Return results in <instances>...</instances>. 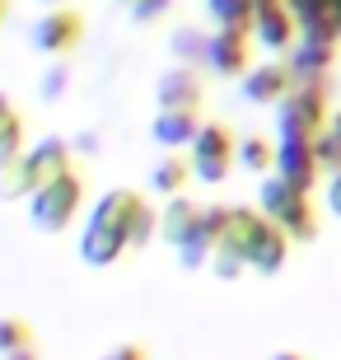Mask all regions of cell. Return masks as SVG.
Listing matches in <instances>:
<instances>
[{"label": "cell", "mask_w": 341, "mask_h": 360, "mask_svg": "<svg viewBox=\"0 0 341 360\" xmlns=\"http://www.w3.org/2000/svg\"><path fill=\"white\" fill-rule=\"evenodd\" d=\"M136 206H141V192H131V187H112V192H103V201H94L84 234H79L84 267H112L127 253V225H131Z\"/></svg>", "instance_id": "cell-1"}, {"label": "cell", "mask_w": 341, "mask_h": 360, "mask_svg": "<svg viewBox=\"0 0 341 360\" xmlns=\"http://www.w3.org/2000/svg\"><path fill=\"white\" fill-rule=\"evenodd\" d=\"M276 178H285L300 197H309L318 183V160H314V136L304 131L290 112H276Z\"/></svg>", "instance_id": "cell-2"}, {"label": "cell", "mask_w": 341, "mask_h": 360, "mask_svg": "<svg viewBox=\"0 0 341 360\" xmlns=\"http://www.w3.org/2000/svg\"><path fill=\"white\" fill-rule=\"evenodd\" d=\"M79 201H84V178L70 169V174L42 183L33 197H28V220L42 234H66V225L79 215Z\"/></svg>", "instance_id": "cell-3"}, {"label": "cell", "mask_w": 341, "mask_h": 360, "mask_svg": "<svg viewBox=\"0 0 341 360\" xmlns=\"http://www.w3.org/2000/svg\"><path fill=\"white\" fill-rule=\"evenodd\" d=\"M234 150H238V141L224 122H201L197 141H192V174L210 187L224 183L229 169H234Z\"/></svg>", "instance_id": "cell-4"}, {"label": "cell", "mask_w": 341, "mask_h": 360, "mask_svg": "<svg viewBox=\"0 0 341 360\" xmlns=\"http://www.w3.org/2000/svg\"><path fill=\"white\" fill-rule=\"evenodd\" d=\"M79 38H84V14H79L75 5H61V10L38 14V24L28 28V42H33L38 52H47L52 61H66V56L79 47Z\"/></svg>", "instance_id": "cell-5"}, {"label": "cell", "mask_w": 341, "mask_h": 360, "mask_svg": "<svg viewBox=\"0 0 341 360\" xmlns=\"http://www.w3.org/2000/svg\"><path fill=\"white\" fill-rule=\"evenodd\" d=\"M252 38L262 42L266 52H290L300 28L290 19L285 0H252Z\"/></svg>", "instance_id": "cell-6"}, {"label": "cell", "mask_w": 341, "mask_h": 360, "mask_svg": "<svg viewBox=\"0 0 341 360\" xmlns=\"http://www.w3.org/2000/svg\"><path fill=\"white\" fill-rule=\"evenodd\" d=\"M155 98H159V112H197V108H201V80H197V70L169 66L155 80Z\"/></svg>", "instance_id": "cell-7"}, {"label": "cell", "mask_w": 341, "mask_h": 360, "mask_svg": "<svg viewBox=\"0 0 341 360\" xmlns=\"http://www.w3.org/2000/svg\"><path fill=\"white\" fill-rule=\"evenodd\" d=\"M206 66L220 75V80H234V75H248V33L238 28H215L210 33V52H206Z\"/></svg>", "instance_id": "cell-8"}, {"label": "cell", "mask_w": 341, "mask_h": 360, "mask_svg": "<svg viewBox=\"0 0 341 360\" xmlns=\"http://www.w3.org/2000/svg\"><path fill=\"white\" fill-rule=\"evenodd\" d=\"M290 89H295V75H290L285 61H262L243 75V98L248 103H281Z\"/></svg>", "instance_id": "cell-9"}, {"label": "cell", "mask_w": 341, "mask_h": 360, "mask_svg": "<svg viewBox=\"0 0 341 360\" xmlns=\"http://www.w3.org/2000/svg\"><path fill=\"white\" fill-rule=\"evenodd\" d=\"M70 164H75V155H70L66 136H42L38 146L28 150V169H33L38 187L52 183V178H61V174H70Z\"/></svg>", "instance_id": "cell-10"}, {"label": "cell", "mask_w": 341, "mask_h": 360, "mask_svg": "<svg viewBox=\"0 0 341 360\" xmlns=\"http://www.w3.org/2000/svg\"><path fill=\"white\" fill-rule=\"evenodd\" d=\"M201 225V206L197 201H187V197H169V206L159 211V239L169 243L173 253L187 243V234Z\"/></svg>", "instance_id": "cell-11"}, {"label": "cell", "mask_w": 341, "mask_h": 360, "mask_svg": "<svg viewBox=\"0 0 341 360\" xmlns=\"http://www.w3.org/2000/svg\"><path fill=\"white\" fill-rule=\"evenodd\" d=\"M197 131H201L197 112H159L155 127H150V136H155L164 150H173V155H178V150H192Z\"/></svg>", "instance_id": "cell-12"}, {"label": "cell", "mask_w": 341, "mask_h": 360, "mask_svg": "<svg viewBox=\"0 0 341 360\" xmlns=\"http://www.w3.org/2000/svg\"><path fill=\"white\" fill-rule=\"evenodd\" d=\"M290 75H295V84L304 80H328V66H332V47H318V42H295L285 56Z\"/></svg>", "instance_id": "cell-13"}, {"label": "cell", "mask_w": 341, "mask_h": 360, "mask_svg": "<svg viewBox=\"0 0 341 360\" xmlns=\"http://www.w3.org/2000/svg\"><path fill=\"white\" fill-rule=\"evenodd\" d=\"M285 257H290V239L281 234L276 225L262 229V239L252 243V253H248V267L252 271H262V276H276V271L285 267Z\"/></svg>", "instance_id": "cell-14"}, {"label": "cell", "mask_w": 341, "mask_h": 360, "mask_svg": "<svg viewBox=\"0 0 341 360\" xmlns=\"http://www.w3.org/2000/svg\"><path fill=\"white\" fill-rule=\"evenodd\" d=\"M187 178H192V160H183V155H164L150 169V187H155L159 197H183Z\"/></svg>", "instance_id": "cell-15"}, {"label": "cell", "mask_w": 341, "mask_h": 360, "mask_svg": "<svg viewBox=\"0 0 341 360\" xmlns=\"http://www.w3.org/2000/svg\"><path fill=\"white\" fill-rule=\"evenodd\" d=\"M295 201H300V192H295L285 178H276V174H266L262 187H257V211H262L271 225H281V215H285Z\"/></svg>", "instance_id": "cell-16"}, {"label": "cell", "mask_w": 341, "mask_h": 360, "mask_svg": "<svg viewBox=\"0 0 341 360\" xmlns=\"http://www.w3.org/2000/svg\"><path fill=\"white\" fill-rule=\"evenodd\" d=\"M276 229H281L290 243H314L318 239V211H314V201L300 197L285 215H281V225H276Z\"/></svg>", "instance_id": "cell-17"}, {"label": "cell", "mask_w": 341, "mask_h": 360, "mask_svg": "<svg viewBox=\"0 0 341 360\" xmlns=\"http://www.w3.org/2000/svg\"><path fill=\"white\" fill-rule=\"evenodd\" d=\"M314 160H318V174H341V112H332L328 127L314 136Z\"/></svg>", "instance_id": "cell-18"}, {"label": "cell", "mask_w": 341, "mask_h": 360, "mask_svg": "<svg viewBox=\"0 0 341 360\" xmlns=\"http://www.w3.org/2000/svg\"><path fill=\"white\" fill-rule=\"evenodd\" d=\"M38 192V178L28 169V155L24 160H14L10 169H0V201H24Z\"/></svg>", "instance_id": "cell-19"}, {"label": "cell", "mask_w": 341, "mask_h": 360, "mask_svg": "<svg viewBox=\"0 0 341 360\" xmlns=\"http://www.w3.org/2000/svg\"><path fill=\"white\" fill-rule=\"evenodd\" d=\"M215 28H238V33H252V0H206Z\"/></svg>", "instance_id": "cell-20"}, {"label": "cell", "mask_w": 341, "mask_h": 360, "mask_svg": "<svg viewBox=\"0 0 341 360\" xmlns=\"http://www.w3.org/2000/svg\"><path fill=\"white\" fill-rule=\"evenodd\" d=\"M234 164H243L248 174H266V169H276V146L262 136H243L234 150Z\"/></svg>", "instance_id": "cell-21"}, {"label": "cell", "mask_w": 341, "mask_h": 360, "mask_svg": "<svg viewBox=\"0 0 341 360\" xmlns=\"http://www.w3.org/2000/svg\"><path fill=\"white\" fill-rule=\"evenodd\" d=\"M173 56H178V66H197V61H206V52H210V33H201V28H178L173 33Z\"/></svg>", "instance_id": "cell-22"}, {"label": "cell", "mask_w": 341, "mask_h": 360, "mask_svg": "<svg viewBox=\"0 0 341 360\" xmlns=\"http://www.w3.org/2000/svg\"><path fill=\"white\" fill-rule=\"evenodd\" d=\"M159 234V211L150 201H141L131 211V225H127V248H145V243Z\"/></svg>", "instance_id": "cell-23"}, {"label": "cell", "mask_w": 341, "mask_h": 360, "mask_svg": "<svg viewBox=\"0 0 341 360\" xmlns=\"http://www.w3.org/2000/svg\"><path fill=\"white\" fill-rule=\"evenodd\" d=\"M33 328H28L24 319H0V360L14 356V351H33Z\"/></svg>", "instance_id": "cell-24"}, {"label": "cell", "mask_w": 341, "mask_h": 360, "mask_svg": "<svg viewBox=\"0 0 341 360\" xmlns=\"http://www.w3.org/2000/svg\"><path fill=\"white\" fill-rule=\"evenodd\" d=\"M210 253H215V239L197 225L192 234H187V243L178 248V262H183L187 271H197V267H206V262H210Z\"/></svg>", "instance_id": "cell-25"}, {"label": "cell", "mask_w": 341, "mask_h": 360, "mask_svg": "<svg viewBox=\"0 0 341 360\" xmlns=\"http://www.w3.org/2000/svg\"><path fill=\"white\" fill-rule=\"evenodd\" d=\"M66 89H70V66H66V61H52V66L42 70V80H38L42 103H61Z\"/></svg>", "instance_id": "cell-26"}, {"label": "cell", "mask_w": 341, "mask_h": 360, "mask_svg": "<svg viewBox=\"0 0 341 360\" xmlns=\"http://www.w3.org/2000/svg\"><path fill=\"white\" fill-rule=\"evenodd\" d=\"M28 150H24V122L14 117L5 131H0V169H10L14 160H24Z\"/></svg>", "instance_id": "cell-27"}, {"label": "cell", "mask_w": 341, "mask_h": 360, "mask_svg": "<svg viewBox=\"0 0 341 360\" xmlns=\"http://www.w3.org/2000/svg\"><path fill=\"white\" fill-rule=\"evenodd\" d=\"M210 271H215L220 281H238L243 276V262H238L234 253H220V248H215V253H210Z\"/></svg>", "instance_id": "cell-28"}, {"label": "cell", "mask_w": 341, "mask_h": 360, "mask_svg": "<svg viewBox=\"0 0 341 360\" xmlns=\"http://www.w3.org/2000/svg\"><path fill=\"white\" fill-rule=\"evenodd\" d=\"M169 5H173V0H131V19H136V24H155Z\"/></svg>", "instance_id": "cell-29"}, {"label": "cell", "mask_w": 341, "mask_h": 360, "mask_svg": "<svg viewBox=\"0 0 341 360\" xmlns=\"http://www.w3.org/2000/svg\"><path fill=\"white\" fill-rule=\"evenodd\" d=\"M98 360H150V351H145L141 342H122V347H112L108 356H98Z\"/></svg>", "instance_id": "cell-30"}, {"label": "cell", "mask_w": 341, "mask_h": 360, "mask_svg": "<svg viewBox=\"0 0 341 360\" xmlns=\"http://www.w3.org/2000/svg\"><path fill=\"white\" fill-rule=\"evenodd\" d=\"M70 155H98V136H94V131H79L75 141H70Z\"/></svg>", "instance_id": "cell-31"}, {"label": "cell", "mask_w": 341, "mask_h": 360, "mask_svg": "<svg viewBox=\"0 0 341 360\" xmlns=\"http://www.w3.org/2000/svg\"><path fill=\"white\" fill-rule=\"evenodd\" d=\"M328 211L341 220V174H332V178H328Z\"/></svg>", "instance_id": "cell-32"}, {"label": "cell", "mask_w": 341, "mask_h": 360, "mask_svg": "<svg viewBox=\"0 0 341 360\" xmlns=\"http://www.w3.org/2000/svg\"><path fill=\"white\" fill-rule=\"evenodd\" d=\"M14 117H19V112H14V108H10V98H5V94H0V131H5V127H10Z\"/></svg>", "instance_id": "cell-33"}, {"label": "cell", "mask_w": 341, "mask_h": 360, "mask_svg": "<svg viewBox=\"0 0 341 360\" xmlns=\"http://www.w3.org/2000/svg\"><path fill=\"white\" fill-rule=\"evenodd\" d=\"M328 19H332V28H337V38H341V0H328Z\"/></svg>", "instance_id": "cell-34"}, {"label": "cell", "mask_w": 341, "mask_h": 360, "mask_svg": "<svg viewBox=\"0 0 341 360\" xmlns=\"http://www.w3.org/2000/svg\"><path fill=\"white\" fill-rule=\"evenodd\" d=\"M271 360H309V356H300V351H271Z\"/></svg>", "instance_id": "cell-35"}, {"label": "cell", "mask_w": 341, "mask_h": 360, "mask_svg": "<svg viewBox=\"0 0 341 360\" xmlns=\"http://www.w3.org/2000/svg\"><path fill=\"white\" fill-rule=\"evenodd\" d=\"M5 360H38V351H14V356H5Z\"/></svg>", "instance_id": "cell-36"}, {"label": "cell", "mask_w": 341, "mask_h": 360, "mask_svg": "<svg viewBox=\"0 0 341 360\" xmlns=\"http://www.w3.org/2000/svg\"><path fill=\"white\" fill-rule=\"evenodd\" d=\"M42 5H47V10H61V5H66V0H42Z\"/></svg>", "instance_id": "cell-37"}, {"label": "cell", "mask_w": 341, "mask_h": 360, "mask_svg": "<svg viewBox=\"0 0 341 360\" xmlns=\"http://www.w3.org/2000/svg\"><path fill=\"white\" fill-rule=\"evenodd\" d=\"M5 10H10V0H0V19H5Z\"/></svg>", "instance_id": "cell-38"}]
</instances>
